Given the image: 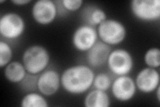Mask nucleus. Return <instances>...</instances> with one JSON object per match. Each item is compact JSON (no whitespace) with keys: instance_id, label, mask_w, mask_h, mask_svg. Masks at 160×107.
Instances as JSON below:
<instances>
[{"instance_id":"4","label":"nucleus","mask_w":160,"mask_h":107,"mask_svg":"<svg viewBox=\"0 0 160 107\" xmlns=\"http://www.w3.org/2000/svg\"><path fill=\"white\" fill-rule=\"evenodd\" d=\"M26 29V21L16 12H8L0 18V34L6 40H16L22 37Z\"/></svg>"},{"instance_id":"22","label":"nucleus","mask_w":160,"mask_h":107,"mask_svg":"<svg viewBox=\"0 0 160 107\" xmlns=\"http://www.w3.org/2000/svg\"><path fill=\"white\" fill-rule=\"evenodd\" d=\"M11 2L18 6H23L31 3L32 0H12Z\"/></svg>"},{"instance_id":"19","label":"nucleus","mask_w":160,"mask_h":107,"mask_svg":"<svg viewBox=\"0 0 160 107\" xmlns=\"http://www.w3.org/2000/svg\"><path fill=\"white\" fill-rule=\"evenodd\" d=\"M13 48L6 40L0 41V67L3 68L12 61Z\"/></svg>"},{"instance_id":"5","label":"nucleus","mask_w":160,"mask_h":107,"mask_svg":"<svg viewBox=\"0 0 160 107\" xmlns=\"http://www.w3.org/2000/svg\"><path fill=\"white\" fill-rule=\"evenodd\" d=\"M107 66L113 75H129L134 68V58L129 50L124 48L112 50L107 61Z\"/></svg>"},{"instance_id":"24","label":"nucleus","mask_w":160,"mask_h":107,"mask_svg":"<svg viewBox=\"0 0 160 107\" xmlns=\"http://www.w3.org/2000/svg\"><path fill=\"white\" fill-rule=\"evenodd\" d=\"M6 1V0H0V3H5Z\"/></svg>"},{"instance_id":"15","label":"nucleus","mask_w":160,"mask_h":107,"mask_svg":"<svg viewBox=\"0 0 160 107\" xmlns=\"http://www.w3.org/2000/svg\"><path fill=\"white\" fill-rule=\"evenodd\" d=\"M82 18L85 24L94 27H98L108 18L106 12L102 8L94 6L85 8L82 12Z\"/></svg>"},{"instance_id":"11","label":"nucleus","mask_w":160,"mask_h":107,"mask_svg":"<svg viewBox=\"0 0 160 107\" xmlns=\"http://www.w3.org/2000/svg\"><path fill=\"white\" fill-rule=\"evenodd\" d=\"M61 86V74L56 70L47 68L38 75V90L45 96L55 95Z\"/></svg>"},{"instance_id":"7","label":"nucleus","mask_w":160,"mask_h":107,"mask_svg":"<svg viewBox=\"0 0 160 107\" xmlns=\"http://www.w3.org/2000/svg\"><path fill=\"white\" fill-rule=\"evenodd\" d=\"M99 40L96 27L83 24L73 32L72 44L73 48L80 52H87Z\"/></svg>"},{"instance_id":"20","label":"nucleus","mask_w":160,"mask_h":107,"mask_svg":"<svg viewBox=\"0 0 160 107\" xmlns=\"http://www.w3.org/2000/svg\"><path fill=\"white\" fill-rule=\"evenodd\" d=\"M38 75H34L28 73L22 82L19 84L22 90L29 93L38 90Z\"/></svg>"},{"instance_id":"9","label":"nucleus","mask_w":160,"mask_h":107,"mask_svg":"<svg viewBox=\"0 0 160 107\" xmlns=\"http://www.w3.org/2000/svg\"><path fill=\"white\" fill-rule=\"evenodd\" d=\"M110 90L113 97L123 103L132 100L137 92L135 80L129 75L117 76L113 80Z\"/></svg>"},{"instance_id":"18","label":"nucleus","mask_w":160,"mask_h":107,"mask_svg":"<svg viewBox=\"0 0 160 107\" xmlns=\"http://www.w3.org/2000/svg\"><path fill=\"white\" fill-rule=\"evenodd\" d=\"M113 83V78L106 72H99L95 75L93 82V88L108 91L110 88Z\"/></svg>"},{"instance_id":"14","label":"nucleus","mask_w":160,"mask_h":107,"mask_svg":"<svg viewBox=\"0 0 160 107\" xmlns=\"http://www.w3.org/2000/svg\"><path fill=\"white\" fill-rule=\"evenodd\" d=\"M28 74L22 62L12 61L4 68V76L8 82L20 84Z\"/></svg>"},{"instance_id":"3","label":"nucleus","mask_w":160,"mask_h":107,"mask_svg":"<svg viewBox=\"0 0 160 107\" xmlns=\"http://www.w3.org/2000/svg\"><path fill=\"white\" fill-rule=\"evenodd\" d=\"M96 29L99 40L109 46L122 44L128 34L126 25L116 19L107 18Z\"/></svg>"},{"instance_id":"6","label":"nucleus","mask_w":160,"mask_h":107,"mask_svg":"<svg viewBox=\"0 0 160 107\" xmlns=\"http://www.w3.org/2000/svg\"><path fill=\"white\" fill-rule=\"evenodd\" d=\"M129 8L134 18L139 21L154 22L160 19L159 0H132Z\"/></svg>"},{"instance_id":"17","label":"nucleus","mask_w":160,"mask_h":107,"mask_svg":"<svg viewBox=\"0 0 160 107\" xmlns=\"http://www.w3.org/2000/svg\"><path fill=\"white\" fill-rule=\"evenodd\" d=\"M144 63L149 68L158 69L160 67V50L158 47L149 48L144 54Z\"/></svg>"},{"instance_id":"21","label":"nucleus","mask_w":160,"mask_h":107,"mask_svg":"<svg viewBox=\"0 0 160 107\" xmlns=\"http://www.w3.org/2000/svg\"><path fill=\"white\" fill-rule=\"evenodd\" d=\"M84 2L83 0H61L59 3L61 4L65 12H76L81 8Z\"/></svg>"},{"instance_id":"12","label":"nucleus","mask_w":160,"mask_h":107,"mask_svg":"<svg viewBox=\"0 0 160 107\" xmlns=\"http://www.w3.org/2000/svg\"><path fill=\"white\" fill-rule=\"evenodd\" d=\"M111 46L98 40L93 46L86 52L87 64L93 68H99L107 64Z\"/></svg>"},{"instance_id":"8","label":"nucleus","mask_w":160,"mask_h":107,"mask_svg":"<svg viewBox=\"0 0 160 107\" xmlns=\"http://www.w3.org/2000/svg\"><path fill=\"white\" fill-rule=\"evenodd\" d=\"M32 17L37 24L48 25L52 24L59 13L58 5L52 0H38L32 7Z\"/></svg>"},{"instance_id":"16","label":"nucleus","mask_w":160,"mask_h":107,"mask_svg":"<svg viewBox=\"0 0 160 107\" xmlns=\"http://www.w3.org/2000/svg\"><path fill=\"white\" fill-rule=\"evenodd\" d=\"M20 105L22 107H48V102L46 96L39 92L36 91L26 93L21 100Z\"/></svg>"},{"instance_id":"10","label":"nucleus","mask_w":160,"mask_h":107,"mask_svg":"<svg viewBox=\"0 0 160 107\" xmlns=\"http://www.w3.org/2000/svg\"><path fill=\"white\" fill-rule=\"evenodd\" d=\"M137 90L143 94H152L160 86V74L156 68L146 66L137 74L134 79Z\"/></svg>"},{"instance_id":"2","label":"nucleus","mask_w":160,"mask_h":107,"mask_svg":"<svg viewBox=\"0 0 160 107\" xmlns=\"http://www.w3.org/2000/svg\"><path fill=\"white\" fill-rule=\"evenodd\" d=\"M51 56L48 49L42 45L34 44L28 47L22 54V62L28 73L39 75L49 65Z\"/></svg>"},{"instance_id":"13","label":"nucleus","mask_w":160,"mask_h":107,"mask_svg":"<svg viewBox=\"0 0 160 107\" xmlns=\"http://www.w3.org/2000/svg\"><path fill=\"white\" fill-rule=\"evenodd\" d=\"M83 104L86 107H109L111 99L106 91L93 88L86 93Z\"/></svg>"},{"instance_id":"23","label":"nucleus","mask_w":160,"mask_h":107,"mask_svg":"<svg viewBox=\"0 0 160 107\" xmlns=\"http://www.w3.org/2000/svg\"><path fill=\"white\" fill-rule=\"evenodd\" d=\"M154 93H156L157 100L158 102H159L160 101V86L157 88V89L154 92Z\"/></svg>"},{"instance_id":"1","label":"nucleus","mask_w":160,"mask_h":107,"mask_svg":"<svg viewBox=\"0 0 160 107\" xmlns=\"http://www.w3.org/2000/svg\"><path fill=\"white\" fill-rule=\"evenodd\" d=\"M95 75L93 69L88 64L69 66L61 74L62 87L72 95L86 94L93 87Z\"/></svg>"}]
</instances>
